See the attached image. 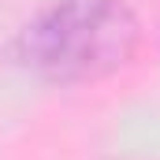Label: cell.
Masks as SVG:
<instances>
[{
    "label": "cell",
    "instance_id": "obj_1",
    "mask_svg": "<svg viewBox=\"0 0 160 160\" xmlns=\"http://www.w3.org/2000/svg\"><path fill=\"white\" fill-rule=\"evenodd\" d=\"M138 41L142 26L127 0H52L19 30L11 56L45 82L78 86L127 67Z\"/></svg>",
    "mask_w": 160,
    "mask_h": 160
}]
</instances>
